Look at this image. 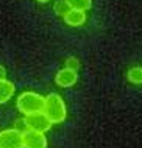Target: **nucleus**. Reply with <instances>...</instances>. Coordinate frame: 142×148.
Segmentation results:
<instances>
[{
  "instance_id": "1",
  "label": "nucleus",
  "mask_w": 142,
  "mask_h": 148,
  "mask_svg": "<svg viewBox=\"0 0 142 148\" xmlns=\"http://www.w3.org/2000/svg\"><path fill=\"white\" fill-rule=\"evenodd\" d=\"M42 112L45 114V117L53 123H63L67 117V109L64 105L63 98L58 94H48L47 97H44V108Z\"/></svg>"
},
{
  "instance_id": "2",
  "label": "nucleus",
  "mask_w": 142,
  "mask_h": 148,
  "mask_svg": "<svg viewBox=\"0 0 142 148\" xmlns=\"http://www.w3.org/2000/svg\"><path fill=\"white\" fill-rule=\"evenodd\" d=\"M42 108H44V97L36 94V92H31V90L22 92L17 98V109L23 115L42 112Z\"/></svg>"
},
{
  "instance_id": "3",
  "label": "nucleus",
  "mask_w": 142,
  "mask_h": 148,
  "mask_svg": "<svg viewBox=\"0 0 142 148\" xmlns=\"http://www.w3.org/2000/svg\"><path fill=\"white\" fill-rule=\"evenodd\" d=\"M25 122L28 130L38 131V133H47L52 128V122L45 117L44 112H34V114L25 115Z\"/></svg>"
},
{
  "instance_id": "4",
  "label": "nucleus",
  "mask_w": 142,
  "mask_h": 148,
  "mask_svg": "<svg viewBox=\"0 0 142 148\" xmlns=\"http://www.w3.org/2000/svg\"><path fill=\"white\" fill-rule=\"evenodd\" d=\"M0 148H23L22 133L14 128L0 131Z\"/></svg>"
},
{
  "instance_id": "5",
  "label": "nucleus",
  "mask_w": 142,
  "mask_h": 148,
  "mask_svg": "<svg viewBox=\"0 0 142 148\" xmlns=\"http://www.w3.org/2000/svg\"><path fill=\"white\" fill-rule=\"evenodd\" d=\"M22 140H23V148H47L48 145L44 133H38V131H31V130H27L22 134Z\"/></svg>"
},
{
  "instance_id": "6",
  "label": "nucleus",
  "mask_w": 142,
  "mask_h": 148,
  "mask_svg": "<svg viewBox=\"0 0 142 148\" xmlns=\"http://www.w3.org/2000/svg\"><path fill=\"white\" fill-rule=\"evenodd\" d=\"M77 79H78V73L70 69H61L58 73H56L55 77V81L56 84L61 86V87H72L77 83Z\"/></svg>"
},
{
  "instance_id": "7",
  "label": "nucleus",
  "mask_w": 142,
  "mask_h": 148,
  "mask_svg": "<svg viewBox=\"0 0 142 148\" xmlns=\"http://www.w3.org/2000/svg\"><path fill=\"white\" fill-rule=\"evenodd\" d=\"M64 22L70 27H80L86 22V14H84V11L69 10V13L64 16Z\"/></svg>"
},
{
  "instance_id": "8",
  "label": "nucleus",
  "mask_w": 142,
  "mask_h": 148,
  "mask_svg": "<svg viewBox=\"0 0 142 148\" xmlns=\"http://www.w3.org/2000/svg\"><path fill=\"white\" fill-rule=\"evenodd\" d=\"M14 92H16V86L11 81H8V79L0 81V105L6 103L14 95Z\"/></svg>"
},
{
  "instance_id": "9",
  "label": "nucleus",
  "mask_w": 142,
  "mask_h": 148,
  "mask_svg": "<svg viewBox=\"0 0 142 148\" xmlns=\"http://www.w3.org/2000/svg\"><path fill=\"white\" fill-rule=\"evenodd\" d=\"M70 10H78V11H86L92 6V0H66Z\"/></svg>"
},
{
  "instance_id": "10",
  "label": "nucleus",
  "mask_w": 142,
  "mask_h": 148,
  "mask_svg": "<svg viewBox=\"0 0 142 148\" xmlns=\"http://www.w3.org/2000/svg\"><path fill=\"white\" fill-rule=\"evenodd\" d=\"M128 81L133 84H142V67H131L128 70Z\"/></svg>"
},
{
  "instance_id": "11",
  "label": "nucleus",
  "mask_w": 142,
  "mask_h": 148,
  "mask_svg": "<svg viewBox=\"0 0 142 148\" xmlns=\"http://www.w3.org/2000/svg\"><path fill=\"white\" fill-rule=\"evenodd\" d=\"M53 10H55V13L58 14V16H63V17H64V16L69 13V10H70V8H69V5L66 3V0H59V2L55 3Z\"/></svg>"
},
{
  "instance_id": "12",
  "label": "nucleus",
  "mask_w": 142,
  "mask_h": 148,
  "mask_svg": "<svg viewBox=\"0 0 142 148\" xmlns=\"http://www.w3.org/2000/svg\"><path fill=\"white\" fill-rule=\"evenodd\" d=\"M66 69H70V70H74V72H78L80 69V61L77 58L74 56H69L66 59Z\"/></svg>"
},
{
  "instance_id": "13",
  "label": "nucleus",
  "mask_w": 142,
  "mask_h": 148,
  "mask_svg": "<svg viewBox=\"0 0 142 148\" xmlns=\"http://www.w3.org/2000/svg\"><path fill=\"white\" fill-rule=\"evenodd\" d=\"M14 130L16 131H19V133H25V131L28 130V126H27V122H25V119H17L14 122Z\"/></svg>"
},
{
  "instance_id": "14",
  "label": "nucleus",
  "mask_w": 142,
  "mask_h": 148,
  "mask_svg": "<svg viewBox=\"0 0 142 148\" xmlns=\"http://www.w3.org/2000/svg\"><path fill=\"white\" fill-rule=\"evenodd\" d=\"M3 79H6V69L0 64V81H3Z\"/></svg>"
},
{
  "instance_id": "15",
  "label": "nucleus",
  "mask_w": 142,
  "mask_h": 148,
  "mask_svg": "<svg viewBox=\"0 0 142 148\" xmlns=\"http://www.w3.org/2000/svg\"><path fill=\"white\" fill-rule=\"evenodd\" d=\"M38 2H39V3H47L48 0H38Z\"/></svg>"
}]
</instances>
